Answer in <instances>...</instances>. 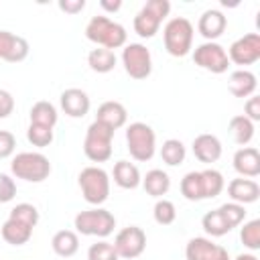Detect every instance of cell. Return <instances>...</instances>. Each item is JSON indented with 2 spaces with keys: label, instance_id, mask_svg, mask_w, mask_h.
<instances>
[{
  "label": "cell",
  "instance_id": "cell-6",
  "mask_svg": "<svg viewBox=\"0 0 260 260\" xmlns=\"http://www.w3.org/2000/svg\"><path fill=\"white\" fill-rule=\"evenodd\" d=\"M112 142H114V130L93 120L85 130L83 152L91 162H106L112 156Z\"/></svg>",
  "mask_w": 260,
  "mask_h": 260
},
{
  "label": "cell",
  "instance_id": "cell-1",
  "mask_svg": "<svg viewBox=\"0 0 260 260\" xmlns=\"http://www.w3.org/2000/svg\"><path fill=\"white\" fill-rule=\"evenodd\" d=\"M85 39L95 43L98 47L114 51V49H120L126 45L128 32L120 22H116L104 14H98V16H91L89 22L85 24Z\"/></svg>",
  "mask_w": 260,
  "mask_h": 260
},
{
  "label": "cell",
  "instance_id": "cell-8",
  "mask_svg": "<svg viewBox=\"0 0 260 260\" xmlns=\"http://www.w3.org/2000/svg\"><path fill=\"white\" fill-rule=\"evenodd\" d=\"M81 195L91 205H102L110 197V175L102 167H85L77 177Z\"/></svg>",
  "mask_w": 260,
  "mask_h": 260
},
{
  "label": "cell",
  "instance_id": "cell-43",
  "mask_svg": "<svg viewBox=\"0 0 260 260\" xmlns=\"http://www.w3.org/2000/svg\"><path fill=\"white\" fill-rule=\"evenodd\" d=\"M59 10H63L65 14H77L85 8V0H59Z\"/></svg>",
  "mask_w": 260,
  "mask_h": 260
},
{
  "label": "cell",
  "instance_id": "cell-21",
  "mask_svg": "<svg viewBox=\"0 0 260 260\" xmlns=\"http://www.w3.org/2000/svg\"><path fill=\"white\" fill-rule=\"evenodd\" d=\"M256 87H258L256 75L248 69L232 71L228 77V89L234 98H250V95H254Z\"/></svg>",
  "mask_w": 260,
  "mask_h": 260
},
{
  "label": "cell",
  "instance_id": "cell-25",
  "mask_svg": "<svg viewBox=\"0 0 260 260\" xmlns=\"http://www.w3.org/2000/svg\"><path fill=\"white\" fill-rule=\"evenodd\" d=\"M51 248L61 258H71L79 250V236L73 230H59L51 238Z\"/></svg>",
  "mask_w": 260,
  "mask_h": 260
},
{
  "label": "cell",
  "instance_id": "cell-30",
  "mask_svg": "<svg viewBox=\"0 0 260 260\" xmlns=\"http://www.w3.org/2000/svg\"><path fill=\"white\" fill-rule=\"evenodd\" d=\"M185 156H187V148H185V144L179 138H169V140L162 142V146H160V158L169 167L183 165Z\"/></svg>",
  "mask_w": 260,
  "mask_h": 260
},
{
  "label": "cell",
  "instance_id": "cell-32",
  "mask_svg": "<svg viewBox=\"0 0 260 260\" xmlns=\"http://www.w3.org/2000/svg\"><path fill=\"white\" fill-rule=\"evenodd\" d=\"M201 181H203V195L205 199H215L223 187H225V179L217 169H205L201 171Z\"/></svg>",
  "mask_w": 260,
  "mask_h": 260
},
{
  "label": "cell",
  "instance_id": "cell-18",
  "mask_svg": "<svg viewBox=\"0 0 260 260\" xmlns=\"http://www.w3.org/2000/svg\"><path fill=\"white\" fill-rule=\"evenodd\" d=\"M232 162H234V171L240 177L254 179L260 175V152L254 146H242L240 150H236Z\"/></svg>",
  "mask_w": 260,
  "mask_h": 260
},
{
  "label": "cell",
  "instance_id": "cell-31",
  "mask_svg": "<svg viewBox=\"0 0 260 260\" xmlns=\"http://www.w3.org/2000/svg\"><path fill=\"white\" fill-rule=\"evenodd\" d=\"M201 228H203L205 234L211 236V238H221V236H225V234L232 232V228H230V225L225 223V219L221 217L219 209L207 211V213L201 217Z\"/></svg>",
  "mask_w": 260,
  "mask_h": 260
},
{
  "label": "cell",
  "instance_id": "cell-37",
  "mask_svg": "<svg viewBox=\"0 0 260 260\" xmlns=\"http://www.w3.org/2000/svg\"><path fill=\"white\" fill-rule=\"evenodd\" d=\"M217 209H219L221 217L225 219V223H228L232 230H234V228H238L240 223H244V219H246V213H248L244 205H240V203H234V201H228V203L219 205Z\"/></svg>",
  "mask_w": 260,
  "mask_h": 260
},
{
  "label": "cell",
  "instance_id": "cell-38",
  "mask_svg": "<svg viewBox=\"0 0 260 260\" xmlns=\"http://www.w3.org/2000/svg\"><path fill=\"white\" fill-rule=\"evenodd\" d=\"M87 260H120L112 242L100 240L87 248Z\"/></svg>",
  "mask_w": 260,
  "mask_h": 260
},
{
  "label": "cell",
  "instance_id": "cell-2",
  "mask_svg": "<svg viewBox=\"0 0 260 260\" xmlns=\"http://www.w3.org/2000/svg\"><path fill=\"white\" fill-rule=\"evenodd\" d=\"M193 24L185 16L171 18L162 28V43L171 57H185L193 49Z\"/></svg>",
  "mask_w": 260,
  "mask_h": 260
},
{
  "label": "cell",
  "instance_id": "cell-28",
  "mask_svg": "<svg viewBox=\"0 0 260 260\" xmlns=\"http://www.w3.org/2000/svg\"><path fill=\"white\" fill-rule=\"evenodd\" d=\"M228 128H230L232 138H234L236 144H240V146L250 144V140L254 138V122L248 120L244 114H240V116H232Z\"/></svg>",
  "mask_w": 260,
  "mask_h": 260
},
{
  "label": "cell",
  "instance_id": "cell-13",
  "mask_svg": "<svg viewBox=\"0 0 260 260\" xmlns=\"http://www.w3.org/2000/svg\"><path fill=\"white\" fill-rule=\"evenodd\" d=\"M187 260H230V252L209 238H191L185 246Z\"/></svg>",
  "mask_w": 260,
  "mask_h": 260
},
{
  "label": "cell",
  "instance_id": "cell-15",
  "mask_svg": "<svg viewBox=\"0 0 260 260\" xmlns=\"http://www.w3.org/2000/svg\"><path fill=\"white\" fill-rule=\"evenodd\" d=\"M59 104H61V110L69 118H83L89 114V108H91V100H89L87 91H83L79 87L63 89L59 95Z\"/></svg>",
  "mask_w": 260,
  "mask_h": 260
},
{
  "label": "cell",
  "instance_id": "cell-22",
  "mask_svg": "<svg viewBox=\"0 0 260 260\" xmlns=\"http://www.w3.org/2000/svg\"><path fill=\"white\" fill-rule=\"evenodd\" d=\"M32 230H35V228H30V225H26V223H22V221H18V219L8 217V219L2 223L0 234H2V240H4L6 244H10V246H24V244L32 238Z\"/></svg>",
  "mask_w": 260,
  "mask_h": 260
},
{
  "label": "cell",
  "instance_id": "cell-41",
  "mask_svg": "<svg viewBox=\"0 0 260 260\" xmlns=\"http://www.w3.org/2000/svg\"><path fill=\"white\" fill-rule=\"evenodd\" d=\"M244 116L252 122H258L260 120V98L258 95H250L244 104Z\"/></svg>",
  "mask_w": 260,
  "mask_h": 260
},
{
  "label": "cell",
  "instance_id": "cell-10",
  "mask_svg": "<svg viewBox=\"0 0 260 260\" xmlns=\"http://www.w3.org/2000/svg\"><path fill=\"white\" fill-rule=\"evenodd\" d=\"M193 61H195L197 67H201V69H205L209 73H215V75L225 73L228 67H230V59H228L225 49L219 43H215V41L213 43L205 41L199 47H195Z\"/></svg>",
  "mask_w": 260,
  "mask_h": 260
},
{
  "label": "cell",
  "instance_id": "cell-36",
  "mask_svg": "<svg viewBox=\"0 0 260 260\" xmlns=\"http://www.w3.org/2000/svg\"><path fill=\"white\" fill-rule=\"evenodd\" d=\"M8 217L18 219V221H22V223H26V225H30V228H37V223H39V219H41L39 209H37L32 203H16V205L10 209Z\"/></svg>",
  "mask_w": 260,
  "mask_h": 260
},
{
  "label": "cell",
  "instance_id": "cell-27",
  "mask_svg": "<svg viewBox=\"0 0 260 260\" xmlns=\"http://www.w3.org/2000/svg\"><path fill=\"white\" fill-rule=\"evenodd\" d=\"M28 118H30V124H41V126L55 128V124L59 120V114H57V108L51 102L41 100V102L32 104V108L28 112Z\"/></svg>",
  "mask_w": 260,
  "mask_h": 260
},
{
  "label": "cell",
  "instance_id": "cell-5",
  "mask_svg": "<svg viewBox=\"0 0 260 260\" xmlns=\"http://www.w3.org/2000/svg\"><path fill=\"white\" fill-rule=\"evenodd\" d=\"M73 228L81 236H95V238H108L116 228V217L112 211L104 207H93L79 211L73 219Z\"/></svg>",
  "mask_w": 260,
  "mask_h": 260
},
{
  "label": "cell",
  "instance_id": "cell-44",
  "mask_svg": "<svg viewBox=\"0 0 260 260\" xmlns=\"http://www.w3.org/2000/svg\"><path fill=\"white\" fill-rule=\"evenodd\" d=\"M100 6L108 12H118L122 8V0H114V2L112 0H100Z\"/></svg>",
  "mask_w": 260,
  "mask_h": 260
},
{
  "label": "cell",
  "instance_id": "cell-11",
  "mask_svg": "<svg viewBox=\"0 0 260 260\" xmlns=\"http://www.w3.org/2000/svg\"><path fill=\"white\" fill-rule=\"evenodd\" d=\"M114 248L118 252L120 258L124 260H134L138 258L144 248H146V234L142 228L138 225H128V228H122L116 238H114Z\"/></svg>",
  "mask_w": 260,
  "mask_h": 260
},
{
  "label": "cell",
  "instance_id": "cell-42",
  "mask_svg": "<svg viewBox=\"0 0 260 260\" xmlns=\"http://www.w3.org/2000/svg\"><path fill=\"white\" fill-rule=\"evenodd\" d=\"M12 112H14V98H12V93L6 91V89H0V120L8 118Z\"/></svg>",
  "mask_w": 260,
  "mask_h": 260
},
{
  "label": "cell",
  "instance_id": "cell-20",
  "mask_svg": "<svg viewBox=\"0 0 260 260\" xmlns=\"http://www.w3.org/2000/svg\"><path fill=\"white\" fill-rule=\"evenodd\" d=\"M95 120L102 122V124H106L108 128H112V130L116 132L118 128H122V126L126 124L128 112H126L124 104H120V102H116V100H110V102H104V104L98 108Z\"/></svg>",
  "mask_w": 260,
  "mask_h": 260
},
{
  "label": "cell",
  "instance_id": "cell-12",
  "mask_svg": "<svg viewBox=\"0 0 260 260\" xmlns=\"http://www.w3.org/2000/svg\"><path fill=\"white\" fill-rule=\"evenodd\" d=\"M225 53H228L230 63H236V65H242V67L256 63L260 59V35L258 32H248V35L236 39Z\"/></svg>",
  "mask_w": 260,
  "mask_h": 260
},
{
  "label": "cell",
  "instance_id": "cell-40",
  "mask_svg": "<svg viewBox=\"0 0 260 260\" xmlns=\"http://www.w3.org/2000/svg\"><path fill=\"white\" fill-rule=\"evenodd\" d=\"M16 148V138L8 130H0V158H8L14 154Z\"/></svg>",
  "mask_w": 260,
  "mask_h": 260
},
{
  "label": "cell",
  "instance_id": "cell-45",
  "mask_svg": "<svg viewBox=\"0 0 260 260\" xmlns=\"http://www.w3.org/2000/svg\"><path fill=\"white\" fill-rule=\"evenodd\" d=\"M234 260H258L254 254H250V252H244V254H238Z\"/></svg>",
  "mask_w": 260,
  "mask_h": 260
},
{
  "label": "cell",
  "instance_id": "cell-3",
  "mask_svg": "<svg viewBox=\"0 0 260 260\" xmlns=\"http://www.w3.org/2000/svg\"><path fill=\"white\" fill-rule=\"evenodd\" d=\"M51 160L43 152H18L10 162V173L26 183H43L51 175Z\"/></svg>",
  "mask_w": 260,
  "mask_h": 260
},
{
  "label": "cell",
  "instance_id": "cell-14",
  "mask_svg": "<svg viewBox=\"0 0 260 260\" xmlns=\"http://www.w3.org/2000/svg\"><path fill=\"white\" fill-rule=\"evenodd\" d=\"M28 41L10 30H0V59L8 63H20L28 57Z\"/></svg>",
  "mask_w": 260,
  "mask_h": 260
},
{
  "label": "cell",
  "instance_id": "cell-23",
  "mask_svg": "<svg viewBox=\"0 0 260 260\" xmlns=\"http://www.w3.org/2000/svg\"><path fill=\"white\" fill-rule=\"evenodd\" d=\"M112 177H114V183L122 189H136L142 181L140 177V171L134 162L130 160H118L114 165V171H112Z\"/></svg>",
  "mask_w": 260,
  "mask_h": 260
},
{
  "label": "cell",
  "instance_id": "cell-33",
  "mask_svg": "<svg viewBox=\"0 0 260 260\" xmlns=\"http://www.w3.org/2000/svg\"><path fill=\"white\" fill-rule=\"evenodd\" d=\"M55 138V132L53 128L49 126H41V124H28L26 128V140L37 146V148H47Z\"/></svg>",
  "mask_w": 260,
  "mask_h": 260
},
{
  "label": "cell",
  "instance_id": "cell-17",
  "mask_svg": "<svg viewBox=\"0 0 260 260\" xmlns=\"http://www.w3.org/2000/svg\"><path fill=\"white\" fill-rule=\"evenodd\" d=\"M225 26H228L225 14H223L221 10H215V8L205 10V12L199 16V20H197V30H199V35H201L205 41H209V43H213L215 39H219V37L225 32Z\"/></svg>",
  "mask_w": 260,
  "mask_h": 260
},
{
  "label": "cell",
  "instance_id": "cell-9",
  "mask_svg": "<svg viewBox=\"0 0 260 260\" xmlns=\"http://www.w3.org/2000/svg\"><path fill=\"white\" fill-rule=\"evenodd\" d=\"M122 65L132 79H146L152 73V55L142 43H126L122 49Z\"/></svg>",
  "mask_w": 260,
  "mask_h": 260
},
{
  "label": "cell",
  "instance_id": "cell-34",
  "mask_svg": "<svg viewBox=\"0 0 260 260\" xmlns=\"http://www.w3.org/2000/svg\"><path fill=\"white\" fill-rule=\"evenodd\" d=\"M152 217L158 225H171L175 219H177V207L171 199H156L154 207H152Z\"/></svg>",
  "mask_w": 260,
  "mask_h": 260
},
{
  "label": "cell",
  "instance_id": "cell-35",
  "mask_svg": "<svg viewBox=\"0 0 260 260\" xmlns=\"http://www.w3.org/2000/svg\"><path fill=\"white\" fill-rule=\"evenodd\" d=\"M240 242L252 252L260 250V219H250L240 228Z\"/></svg>",
  "mask_w": 260,
  "mask_h": 260
},
{
  "label": "cell",
  "instance_id": "cell-4",
  "mask_svg": "<svg viewBox=\"0 0 260 260\" xmlns=\"http://www.w3.org/2000/svg\"><path fill=\"white\" fill-rule=\"evenodd\" d=\"M171 12V2L169 0H148L134 16L132 20V26H134V32L140 37V39H152L162 20L169 16Z\"/></svg>",
  "mask_w": 260,
  "mask_h": 260
},
{
  "label": "cell",
  "instance_id": "cell-24",
  "mask_svg": "<svg viewBox=\"0 0 260 260\" xmlns=\"http://www.w3.org/2000/svg\"><path fill=\"white\" fill-rule=\"evenodd\" d=\"M140 185L144 187V191H146L150 197L160 199V197L167 195L169 189H171V177H169V173H165L162 169H150V171L142 177Z\"/></svg>",
  "mask_w": 260,
  "mask_h": 260
},
{
  "label": "cell",
  "instance_id": "cell-29",
  "mask_svg": "<svg viewBox=\"0 0 260 260\" xmlns=\"http://www.w3.org/2000/svg\"><path fill=\"white\" fill-rule=\"evenodd\" d=\"M181 195L187 201H201L205 199L203 195V181H201V171H189L183 179H181Z\"/></svg>",
  "mask_w": 260,
  "mask_h": 260
},
{
  "label": "cell",
  "instance_id": "cell-19",
  "mask_svg": "<svg viewBox=\"0 0 260 260\" xmlns=\"http://www.w3.org/2000/svg\"><path fill=\"white\" fill-rule=\"evenodd\" d=\"M228 195H230V199L234 203L248 205V203L258 201V197H260V185L254 179L238 177V179H232L228 183Z\"/></svg>",
  "mask_w": 260,
  "mask_h": 260
},
{
  "label": "cell",
  "instance_id": "cell-7",
  "mask_svg": "<svg viewBox=\"0 0 260 260\" xmlns=\"http://www.w3.org/2000/svg\"><path fill=\"white\" fill-rule=\"evenodd\" d=\"M126 146L134 160L146 162L156 152V134L146 122H132L126 128Z\"/></svg>",
  "mask_w": 260,
  "mask_h": 260
},
{
  "label": "cell",
  "instance_id": "cell-16",
  "mask_svg": "<svg viewBox=\"0 0 260 260\" xmlns=\"http://www.w3.org/2000/svg\"><path fill=\"white\" fill-rule=\"evenodd\" d=\"M193 154L199 162H205V165H211V162H217L221 152H223V146H221V140L215 136V134H199L193 138Z\"/></svg>",
  "mask_w": 260,
  "mask_h": 260
},
{
  "label": "cell",
  "instance_id": "cell-39",
  "mask_svg": "<svg viewBox=\"0 0 260 260\" xmlns=\"http://www.w3.org/2000/svg\"><path fill=\"white\" fill-rule=\"evenodd\" d=\"M16 195V183L10 175L0 173V203H8L12 201Z\"/></svg>",
  "mask_w": 260,
  "mask_h": 260
},
{
  "label": "cell",
  "instance_id": "cell-26",
  "mask_svg": "<svg viewBox=\"0 0 260 260\" xmlns=\"http://www.w3.org/2000/svg\"><path fill=\"white\" fill-rule=\"evenodd\" d=\"M118 63V57L114 51L104 49V47H95L87 53V65L91 71L95 73H110Z\"/></svg>",
  "mask_w": 260,
  "mask_h": 260
}]
</instances>
